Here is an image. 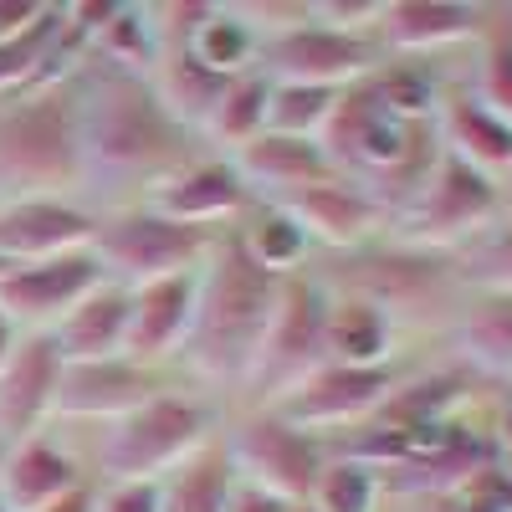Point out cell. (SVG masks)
I'll return each instance as SVG.
<instances>
[{
	"label": "cell",
	"instance_id": "obj_9",
	"mask_svg": "<svg viewBox=\"0 0 512 512\" xmlns=\"http://www.w3.org/2000/svg\"><path fill=\"white\" fill-rule=\"evenodd\" d=\"M323 318H328V292L308 277H287L277 313L267 323V338H262V354H256V364L246 374V384L267 405H277L292 384H303L318 364H328Z\"/></svg>",
	"mask_w": 512,
	"mask_h": 512
},
{
	"label": "cell",
	"instance_id": "obj_5",
	"mask_svg": "<svg viewBox=\"0 0 512 512\" xmlns=\"http://www.w3.org/2000/svg\"><path fill=\"white\" fill-rule=\"evenodd\" d=\"M502 210H507L502 185L441 149V159L420 180V190L390 216V241L415 246V251H436V256H456L487 226H497Z\"/></svg>",
	"mask_w": 512,
	"mask_h": 512
},
{
	"label": "cell",
	"instance_id": "obj_34",
	"mask_svg": "<svg viewBox=\"0 0 512 512\" xmlns=\"http://www.w3.org/2000/svg\"><path fill=\"white\" fill-rule=\"evenodd\" d=\"M451 262L466 292H512V205L502 210L497 226H487L472 246H461Z\"/></svg>",
	"mask_w": 512,
	"mask_h": 512
},
{
	"label": "cell",
	"instance_id": "obj_39",
	"mask_svg": "<svg viewBox=\"0 0 512 512\" xmlns=\"http://www.w3.org/2000/svg\"><path fill=\"white\" fill-rule=\"evenodd\" d=\"M226 512H297V507H292L287 497L267 492V487H256V482H241V477H231Z\"/></svg>",
	"mask_w": 512,
	"mask_h": 512
},
{
	"label": "cell",
	"instance_id": "obj_16",
	"mask_svg": "<svg viewBox=\"0 0 512 512\" xmlns=\"http://www.w3.org/2000/svg\"><path fill=\"white\" fill-rule=\"evenodd\" d=\"M277 210L303 226L308 241H323L333 251H364L379 231H390V210H384L374 195H364L359 185L349 180H328V185H313L303 195L282 200Z\"/></svg>",
	"mask_w": 512,
	"mask_h": 512
},
{
	"label": "cell",
	"instance_id": "obj_8",
	"mask_svg": "<svg viewBox=\"0 0 512 512\" xmlns=\"http://www.w3.org/2000/svg\"><path fill=\"white\" fill-rule=\"evenodd\" d=\"M98 267L108 272V282L123 287H144L159 277H180V272H200L216 251V236L200 226H180L154 210H128V216L98 221L93 246Z\"/></svg>",
	"mask_w": 512,
	"mask_h": 512
},
{
	"label": "cell",
	"instance_id": "obj_46",
	"mask_svg": "<svg viewBox=\"0 0 512 512\" xmlns=\"http://www.w3.org/2000/svg\"><path fill=\"white\" fill-rule=\"evenodd\" d=\"M297 512H308V507H297Z\"/></svg>",
	"mask_w": 512,
	"mask_h": 512
},
{
	"label": "cell",
	"instance_id": "obj_24",
	"mask_svg": "<svg viewBox=\"0 0 512 512\" xmlns=\"http://www.w3.org/2000/svg\"><path fill=\"white\" fill-rule=\"evenodd\" d=\"M72 487H77V466L47 436L11 446L6 461H0V507L6 512H41Z\"/></svg>",
	"mask_w": 512,
	"mask_h": 512
},
{
	"label": "cell",
	"instance_id": "obj_33",
	"mask_svg": "<svg viewBox=\"0 0 512 512\" xmlns=\"http://www.w3.org/2000/svg\"><path fill=\"white\" fill-rule=\"evenodd\" d=\"M333 103H338L333 88L272 82V93H267V134H282V139H323V128L333 118Z\"/></svg>",
	"mask_w": 512,
	"mask_h": 512
},
{
	"label": "cell",
	"instance_id": "obj_19",
	"mask_svg": "<svg viewBox=\"0 0 512 512\" xmlns=\"http://www.w3.org/2000/svg\"><path fill=\"white\" fill-rule=\"evenodd\" d=\"M154 390V374L139 359H98V364H62L57 405L52 415L67 420H123L128 410H139Z\"/></svg>",
	"mask_w": 512,
	"mask_h": 512
},
{
	"label": "cell",
	"instance_id": "obj_31",
	"mask_svg": "<svg viewBox=\"0 0 512 512\" xmlns=\"http://www.w3.org/2000/svg\"><path fill=\"white\" fill-rule=\"evenodd\" d=\"M267 93H272V82L256 77V72L231 77L226 93H221V103H216V113H210V123H205V134L221 139L231 154H236L241 144H251L256 134H267Z\"/></svg>",
	"mask_w": 512,
	"mask_h": 512
},
{
	"label": "cell",
	"instance_id": "obj_30",
	"mask_svg": "<svg viewBox=\"0 0 512 512\" xmlns=\"http://www.w3.org/2000/svg\"><path fill=\"white\" fill-rule=\"evenodd\" d=\"M256 52H262V36H256L231 6H216L210 11V21L195 31L190 41V57L205 67V72H216V77H246V67L256 62Z\"/></svg>",
	"mask_w": 512,
	"mask_h": 512
},
{
	"label": "cell",
	"instance_id": "obj_44",
	"mask_svg": "<svg viewBox=\"0 0 512 512\" xmlns=\"http://www.w3.org/2000/svg\"><path fill=\"white\" fill-rule=\"evenodd\" d=\"M6 267H11V262H0V272H6Z\"/></svg>",
	"mask_w": 512,
	"mask_h": 512
},
{
	"label": "cell",
	"instance_id": "obj_29",
	"mask_svg": "<svg viewBox=\"0 0 512 512\" xmlns=\"http://www.w3.org/2000/svg\"><path fill=\"white\" fill-rule=\"evenodd\" d=\"M62 31H67V11L47 6L41 21H31L21 36L0 41V98H16V93L36 88V77H41V67H47V57L57 52Z\"/></svg>",
	"mask_w": 512,
	"mask_h": 512
},
{
	"label": "cell",
	"instance_id": "obj_7",
	"mask_svg": "<svg viewBox=\"0 0 512 512\" xmlns=\"http://www.w3.org/2000/svg\"><path fill=\"white\" fill-rule=\"evenodd\" d=\"M210 425L216 410L190 395H149L103 436V472L108 482H164L180 461L210 446Z\"/></svg>",
	"mask_w": 512,
	"mask_h": 512
},
{
	"label": "cell",
	"instance_id": "obj_1",
	"mask_svg": "<svg viewBox=\"0 0 512 512\" xmlns=\"http://www.w3.org/2000/svg\"><path fill=\"white\" fill-rule=\"evenodd\" d=\"M77 139H82V180H134L159 185L190 164V128L169 118L154 98L149 77L108 72L77 88Z\"/></svg>",
	"mask_w": 512,
	"mask_h": 512
},
{
	"label": "cell",
	"instance_id": "obj_42",
	"mask_svg": "<svg viewBox=\"0 0 512 512\" xmlns=\"http://www.w3.org/2000/svg\"><path fill=\"white\" fill-rule=\"evenodd\" d=\"M93 502H98V492H88V487H72V492H62L52 507H41V512H93Z\"/></svg>",
	"mask_w": 512,
	"mask_h": 512
},
{
	"label": "cell",
	"instance_id": "obj_32",
	"mask_svg": "<svg viewBox=\"0 0 512 512\" xmlns=\"http://www.w3.org/2000/svg\"><path fill=\"white\" fill-rule=\"evenodd\" d=\"M241 241V251L251 256L256 267H262L267 277H277V282H287V277H297V267H303V256H308V236H303V226H297L287 210H277V205H267L262 210V221H251L246 226V236H236Z\"/></svg>",
	"mask_w": 512,
	"mask_h": 512
},
{
	"label": "cell",
	"instance_id": "obj_2",
	"mask_svg": "<svg viewBox=\"0 0 512 512\" xmlns=\"http://www.w3.org/2000/svg\"><path fill=\"white\" fill-rule=\"evenodd\" d=\"M282 282L241 251V241H216L210 262L200 272L195 318L185 333V364L210 384H246L256 354H262L267 323L277 313Z\"/></svg>",
	"mask_w": 512,
	"mask_h": 512
},
{
	"label": "cell",
	"instance_id": "obj_38",
	"mask_svg": "<svg viewBox=\"0 0 512 512\" xmlns=\"http://www.w3.org/2000/svg\"><path fill=\"white\" fill-rule=\"evenodd\" d=\"M93 512H159V482H108Z\"/></svg>",
	"mask_w": 512,
	"mask_h": 512
},
{
	"label": "cell",
	"instance_id": "obj_45",
	"mask_svg": "<svg viewBox=\"0 0 512 512\" xmlns=\"http://www.w3.org/2000/svg\"><path fill=\"white\" fill-rule=\"evenodd\" d=\"M507 395H512V379H507Z\"/></svg>",
	"mask_w": 512,
	"mask_h": 512
},
{
	"label": "cell",
	"instance_id": "obj_25",
	"mask_svg": "<svg viewBox=\"0 0 512 512\" xmlns=\"http://www.w3.org/2000/svg\"><path fill=\"white\" fill-rule=\"evenodd\" d=\"M395 333L400 328L364 297H328V318H323L328 364H349V369L395 364Z\"/></svg>",
	"mask_w": 512,
	"mask_h": 512
},
{
	"label": "cell",
	"instance_id": "obj_35",
	"mask_svg": "<svg viewBox=\"0 0 512 512\" xmlns=\"http://www.w3.org/2000/svg\"><path fill=\"white\" fill-rule=\"evenodd\" d=\"M379 507V472L354 456H328L313 482L308 512H374Z\"/></svg>",
	"mask_w": 512,
	"mask_h": 512
},
{
	"label": "cell",
	"instance_id": "obj_26",
	"mask_svg": "<svg viewBox=\"0 0 512 512\" xmlns=\"http://www.w3.org/2000/svg\"><path fill=\"white\" fill-rule=\"evenodd\" d=\"M456 349L487 379H512V292H466L456 313Z\"/></svg>",
	"mask_w": 512,
	"mask_h": 512
},
{
	"label": "cell",
	"instance_id": "obj_37",
	"mask_svg": "<svg viewBox=\"0 0 512 512\" xmlns=\"http://www.w3.org/2000/svg\"><path fill=\"white\" fill-rule=\"evenodd\" d=\"M497 118L512 123V57L507 52H487L482 72H477V88H472Z\"/></svg>",
	"mask_w": 512,
	"mask_h": 512
},
{
	"label": "cell",
	"instance_id": "obj_4",
	"mask_svg": "<svg viewBox=\"0 0 512 512\" xmlns=\"http://www.w3.org/2000/svg\"><path fill=\"white\" fill-rule=\"evenodd\" d=\"M82 180L77 139V88L36 82L0 108V205L11 200H62Z\"/></svg>",
	"mask_w": 512,
	"mask_h": 512
},
{
	"label": "cell",
	"instance_id": "obj_10",
	"mask_svg": "<svg viewBox=\"0 0 512 512\" xmlns=\"http://www.w3.org/2000/svg\"><path fill=\"white\" fill-rule=\"evenodd\" d=\"M400 369L395 364H379V369H349V364H318L303 384L267 405L277 420H287L292 431H308V436H323V431H349V425H369L384 400L400 390Z\"/></svg>",
	"mask_w": 512,
	"mask_h": 512
},
{
	"label": "cell",
	"instance_id": "obj_23",
	"mask_svg": "<svg viewBox=\"0 0 512 512\" xmlns=\"http://www.w3.org/2000/svg\"><path fill=\"white\" fill-rule=\"evenodd\" d=\"M52 344L62 364H98L128 354V287L103 282L52 328Z\"/></svg>",
	"mask_w": 512,
	"mask_h": 512
},
{
	"label": "cell",
	"instance_id": "obj_27",
	"mask_svg": "<svg viewBox=\"0 0 512 512\" xmlns=\"http://www.w3.org/2000/svg\"><path fill=\"white\" fill-rule=\"evenodd\" d=\"M149 88L180 128H205L216 103H221V93H226V77L205 72L190 52H159V72H154Z\"/></svg>",
	"mask_w": 512,
	"mask_h": 512
},
{
	"label": "cell",
	"instance_id": "obj_43",
	"mask_svg": "<svg viewBox=\"0 0 512 512\" xmlns=\"http://www.w3.org/2000/svg\"><path fill=\"white\" fill-rule=\"evenodd\" d=\"M16 338H21V333H16L6 318H0V369H6V359L16 354Z\"/></svg>",
	"mask_w": 512,
	"mask_h": 512
},
{
	"label": "cell",
	"instance_id": "obj_6",
	"mask_svg": "<svg viewBox=\"0 0 512 512\" xmlns=\"http://www.w3.org/2000/svg\"><path fill=\"white\" fill-rule=\"evenodd\" d=\"M354 267L338 277V297H364L374 303L395 328L405 318H451L466 303V287L456 277L451 256L436 251H415L400 241H384V246H364L349 251Z\"/></svg>",
	"mask_w": 512,
	"mask_h": 512
},
{
	"label": "cell",
	"instance_id": "obj_11",
	"mask_svg": "<svg viewBox=\"0 0 512 512\" xmlns=\"http://www.w3.org/2000/svg\"><path fill=\"white\" fill-rule=\"evenodd\" d=\"M231 456V472L241 482H256L277 497H287L292 507H308L313 482L323 472V446L308 431H292L287 420H277L272 410H262L256 420H246L231 441H221Z\"/></svg>",
	"mask_w": 512,
	"mask_h": 512
},
{
	"label": "cell",
	"instance_id": "obj_15",
	"mask_svg": "<svg viewBox=\"0 0 512 512\" xmlns=\"http://www.w3.org/2000/svg\"><path fill=\"white\" fill-rule=\"evenodd\" d=\"M62 384V354L52 333L16 338V354L0 369V446H21L41 431V420L57 405Z\"/></svg>",
	"mask_w": 512,
	"mask_h": 512
},
{
	"label": "cell",
	"instance_id": "obj_40",
	"mask_svg": "<svg viewBox=\"0 0 512 512\" xmlns=\"http://www.w3.org/2000/svg\"><path fill=\"white\" fill-rule=\"evenodd\" d=\"M41 0H0V41H11V36H21L31 21H41Z\"/></svg>",
	"mask_w": 512,
	"mask_h": 512
},
{
	"label": "cell",
	"instance_id": "obj_20",
	"mask_svg": "<svg viewBox=\"0 0 512 512\" xmlns=\"http://www.w3.org/2000/svg\"><path fill=\"white\" fill-rule=\"evenodd\" d=\"M246 200L251 195H246L241 175L226 159H205V164L190 159L185 169H175L169 180H159L149 190V210H154V216H169L180 226H200V231L241 216Z\"/></svg>",
	"mask_w": 512,
	"mask_h": 512
},
{
	"label": "cell",
	"instance_id": "obj_41",
	"mask_svg": "<svg viewBox=\"0 0 512 512\" xmlns=\"http://www.w3.org/2000/svg\"><path fill=\"white\" fill-rule=\"evenodd\" d=\"M492 16H497V21H487V31H492V52H507V57H512V6H497ZM487 31H482V36H487Z\"/></svg>",
	"mask_w": 512,
	"mask_h": 512
},
{
	"label": "cell",
	"instance_id": "obj_12",
	"mask_svg": "<svg viewBox=\"0 0 512 512\" xmlns=\"http://www.w3.org/2000/svg\"><path fill=\"white\" fill-rule=\"evenodd\" d=\"M256 57L267 62L272 82H303V88H333V93L364 82L384 62L374 36L333 31V26H318L313 16H308V26L262 41V52H256Z\"/></svg>",
	"mask_w": 512,
	"mask_h": 512
},
{
	"label": "cell",
	"instance_id": "obj_13",
	"mask_svg": "<svg viewBox=\"0 0 512 512\" xmlns=\"http://www.w3.org/2000/svg\"><path fill=\"white\" fill-rule=\"evenodd\" d=\"M108 272L98 267L93 251H67L47 262H21L0 272V318L11 328L52 333L93 287H103Z\"/></svg>",
	"mask_w": 512,
	"mask_h": 512
},
{
	"label": "cell",
	"instance_id": "obj_18",
	"mask_svg": "<svg viewBox=\"0 0 512 512\" xmlns=\"http://www.w3.org/2000/svg\"><path fill=\"white\" fill-rule=\"evenodd\" d=\"M231 169L241 175L246 195H267V205H282L313 185L338 180L318 139H282V134H256L231 154Z\"/></svg>",
	"mask_w": 512,
	"mask_h": 512
},
{
	"label": "cell",
	"instance_id": "obj_21",
	"mask_svg": "<svg viewBox=\"0 0 512 512\" xmlns=\"http://www.w3.org/2000/svg\"><path fill=\"white\" fill-rule=\"evenodd\" d=\"M200 297V272L159 277L144 287H128V359H159L185 344Z\"/></svg>",
	"mask_w": 512,
	"mask_h": 512
},
{
	"label": "cell",
	"instance_id": "obj_17",
	"mask_svg": "<svg viewBox=\"0 0 512 512\" xmlns=\"http://www.w3.org/2000/svg\"><path fill=\"white\" fill-rule=\"evenodd\" d=\"M98 221L67 200H11L0 205V262H47V256L88 251Z\"/></svg>",
	"mask_w": 512,
	"mask_h": 512
},
{
	"label": "cell",
	"instance_id": "obj_28",
	"mask_svg": "<svg viewBox=\"0 0 512 512\" xmlns=\"http://www.w3.org/2000/svg\"><path fill=\"white\" fill-rule=\"evenodd\" d=\"M231 456L226 446H200L190 461L159 482V512H226L231 492Z\"/></svg>",
	"mask_w": 512,
	"mask_h": 512
},
{
	"label": "cell",
	"instance_id": "obj_3",
	"mask_svg": "<svg viewBox=\"0 0 512 512\" xmlns=\"http://www.w3.org/2000/svg\"><path fill=\"white\" fill-rule=\"evenodd\" d=\"M318 144H323V154L333 164V175L359 185L364 195H374L390 216L420 190V180L431 175V164L441 159L436 123L395 118L374 98L369 77L338 93L333 118H328Z\"/></svg>",
	"mask_w": 512,
	"mask_h": 512
},
{
	"label": "cell",
	"instance_id": "obj_22",
	"mask_svg": "<svg viewBox=\"0 0 512 512\" xmlns=\"http://www.w3.org/2000/svg\"><path fill=\"white\" fill-rule=\"evenodd\" d=\"M436 139L451 159L472 164L477 175L487 180H512V123L497 118L472 88L466 93H451L441 98V113H436Z\"/></svg>",
	"mask_w": 512,
	"mask_h": 512
},
{
	"label": "cell",
	"instance_id": "obj_47",
	"mask_svg": "<svg viewBox=\"0 0 512 512\" xmlns=\"http://www.w3.org/2000/svg\"><path fill=\"white\" fill-rule=\"evenodd\" d=\"M0 512H6V507H0Z\"/></svg>",
	"mask_w": 512,
	"mask_h": 512
},
{
	"label": "cell",
	"instance_id": "obj_36",
	"mask_svg": "<svg viewBox=\"0 0 512 512\" xmlns=\"http://www.w3.org/2000/svg\"><path fill=\"white\" fill-rule=\"evenodd\" d=\"M93 41H98V52L108 62H118V72L134 67V77L159 57V41H154V26H149V11L144 6H118V16Z\"/></svg>",
	"mask_w": 512,
	"mask_h": 512
},
{
	"label": "cell",
	"instance_id": "obj_14",
	"mask_svg": "<svg viewBox=\"0 0 512 512\" xmlns=\"http://www.w3.org/2000/svg\"><path fill=\"white\" fill-rule=\"evenodd\" d=\"M487 31V6H466V0H384L374 41L384 57H431L446 47H466Z\"/></svg>",
	"mask_w": 512,
	"mask_h": 512
}]
</instances>
